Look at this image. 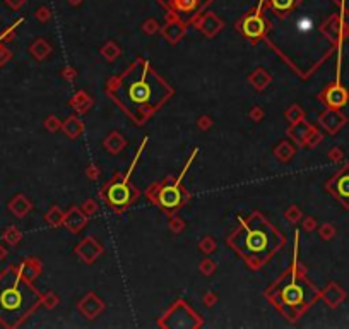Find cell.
<instances>
[{
  "instance_id": "obj_2",
  "label": "cell",
  "mask_w": 349,
  "mask_h": 329,
  "mask_svg": "<svg viewBox=\"0 0 349 329\" xmlns=\"http://www.w3.org/2000/svg\"><path fill=\"white\" fill-rule=\"evenodd\" d=\"M257 220L259 218H255L254 228H250L249 225L241 221L243 231L238 233L240 237H236V238H241V242L235 240V245L241 254H245L249 257L254 256L259 261H262L270 252L269 247H270V238H272V228L265 221H257Z\"/></svg>"
},
{
  "instance_id": "obj_5",
  "label": "cell",
  "mask_w": 349,
  "mask_h": 329,
  "mask_svg": "<svg viewBox=\"0 0 349 329\" xmlns=\"http://www.w3.org/2000/svg\"><path fill=\"white\" fill-rule=\"evenodd\" d=\"M132 168H134V165H132ZM130 168V171H132ZM130 171L127 173V177L122 180V184H115L110 187L108 191V199L110 202H112L113 206H125L128 201H130V189L127 187L128 184V177H130Z\"/></svg>"
},
{
  "instance_id": "obj_10",
  "label": "cell",
  "mask_w": 349,
  "mask_h": 329,
  "mask_svg": "<svg viewBox=\"0 0 349 329\" xmlns=\"http://www.w3.org/2000/svg\"><path fill=\"white\" fill-rule=\"evenodd\" d=\"M72 4H79V0H71Z\"/></svg>"
},
{
  "instance_id": "obj_4",
  "label": "cell",
  "mask_w": 349,
  "mask_h": 329,
  "mask_svg": "<svg viewBox=\"0 0 349 329\" xmlns=\"http://www.w3.org/2000/svg\"><path fill=\"white\" fill-rule=\"evenodd\" d=\"M0 307L7 312H17L26 307V296L19 286H11L0 293Z\"/></svg>"
},
{
  "instance_id": "obj_9",
  "label": "cell",
  "mask_w": 349,
  "mask_h": 329,
  "mask_svg": "<svg viewBox=\"0 0 349 329\" xmlns=\"http://www.w3.org/2000/svg\"><path fill=\"white\" fill-rule=\"evenodd\" d=\"M270 6H272L275 12L286 14L296 6V0H270Z\"/></svg>"
},
{
  "instance_id": "obj_6",
  "label": "cell",
  "mask_w": 349,
  "mask_h": 329,
  "mask_svg": "<svg viewBox=\"0 0 349 329\" xmlns=\"http://www.w3.org/2000/svg\"><path fill=\"white\" fill-rule=\"evenodd\" d=\"M265 29H267V22H265V19L260 16V14L247 16L245 21H243L241 31L249 36V38H260V36L265 33Z\"/></svg>"
},
{
  "instance_id": "obj_7",
  "label": "cell",
  "mask_w": 349,
  "mask_h": 329,
  "mask_svg": "<svg viewBox=\"0 0 349 329\" xmlns=\"http://www.w3.org/2000/svg\"><path fill=\"white\" fill-rule=\"evenodd\" d=\"M178 184H180V180H178L174 185H166V187L159 192V201H161V204L164 207H168V210L178 207L182 202V191L178 189Z\"/></svg>"
},
{
  "instance_id": "obj_8",
  "label": "cell",
  "mask_w": 349,
  "mask_h": 329,
  "mask_svg": "<svg viewBox=\"0 0 349 329\" xmlns=\"http://www.w3.org/2000/svg\"><path fill=\"white\" fill-rule=\"evenodd\" d=\"M334 191L339 199L349 204V170H344L334 182Z\"/></svg>"
},
{
  "instance_id": "obj_3",
  "label": "cell",
  "mask_w": 349,
  "mask_h": 329,
  "mask_svg": "<svg viewBox=\"0 0 349 329\" xmlns=\"http://www.w3.org/2000/svg\"><path fill=\"white\" fill-rule=\"evenodd\" d=\"M308 290H311L310 286H306L303 281L296 280L295 276L288 281V283L283 285V291H281V300L279 302L284 304L286 307H303L306 305V293Z\"/></svg>"
},
{
  "instance_id": "obj_1",
  "label": "cell",
  "mask_w": 349,
  "mask_h": 329,
  "mask_svg": "<svg viewBox=\"0 0 349 329\" xmlns=\"http://www.w3.org/2000/svg\"><path fill=\"white\" fill-rule=\"evenodd\" d=\"M132 67L127 76L118 81V96L128 110H149L159 105L166 96V87L149 71V64H144L141 72Z\"/></svg>"
}]
</instances>
